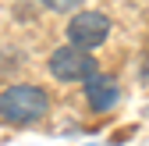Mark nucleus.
<instances>
[{"label": "nucleus", "mask_w": 149, "mask_h": 146, "mask_svg": "<svg viewBox=\"0 0 149 146\" xmlns=\"http://www.w3.org/2000/svg\"><path fill=\"white\" fill-rule=\"evenodd\" d=\"M50 114V93L32 82H11L0 86V125H14L25 128L36 125Z\"/></svg>", "instance_id": "f257e3e1"}, {"label": "nucleus", "mask_w": 149, "mask_h": 146, "mask_svg": "<svg viewBox=\"0 0 149 146\" xmlns=\"http://www.w3.org/2000/svg\"><path fill=\"white\" fill-rule=\"evenodd\" d=\"M46 68H50V75L57 79V82H89V79L100 75L96 57H92L89 50L71 46V43H64V46L53 50L50 61H46Z\"/></svg>", "instance_id": "f03ea898"}, {"label": "nucleus", "mask_w": 149, "mask_h": 146, "mask_svg": "<svg viewBox=\"0 0 149 146\" xmlns=\"http://www.w3.org/2000/svg\"><path fill=\"white\" fill-rule=\"evenodd\" d=\"M110 36V18L100 11H78L68 22V43L78 46V50H96L107 43Z\"/></svg>", "instance_id": "7ed1b4c3"}, {"label": "nucleus", "mask_w": 149, "mask_h": 146, "mask_svg": "<svg viewBox=\"0 0 149 146\" xmlns=\"http://www.w3.org/2000/svg\"><path fill=\"white\" fill-rule=\"evenodd\" d=\"M85 100H89V107H92L96 114H107L110 107L121 100L117 79H114V75H96V79H89V82H85Z\"/></svg>", "instance_id": "20e7f679"}, {"label": "nucleus", "mask_w": 149, "mask_h": 146, "mask_svg": "<svg viewBox=\"0 0 149 146\" xmlns=\"http://www.w3.org/2000/svg\"><path fill=\"white\" fill-rule=\"evenodd\" d=\"M43 7H50V11H57V14H68V11H74L78 14V7L85 4V0H39Z\"/></svg>", "instance_id": "39448f33"}]
</instances>
